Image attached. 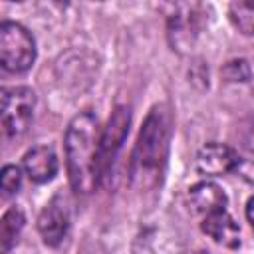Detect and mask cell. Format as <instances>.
<instances>
[{"instance_id": "cell-1", "label": "cell", "mask_w": 254, "mask_h": 254, "mask_svg": "<svg viewBox=\"0 0 254 254\" xmlns=\"http://www.w3.org/2000/svg\"><path fill=\"white\" fill-rule=\"evenodd\" d=\"M99 125L91 111L77 113L65 131V165L69 185L79 194H89L99 183L97 155H99Z\"/></svg>"}, {"instance_id": "cell-2", "label": "cell", "mask_w": 254, "mask_h": 254, "mask_svg": "<svg viewBox=\"0 0 254 254\" xmlns=\"http://www.w3.org/2000/svg\"><path fill=\"white\" fill-rule=\"evenodd\" d=\"M169 127L171 119L167 107L155 105L139 131V139L133 151V179L143 181L153 177L157 183V175L163 171L169 151Z\"/></svg>"}, {"instance_id": "cell-3", "label": "cell", "mask_w": 254, "mask_h": 254, "mask_svg": "<svg viewBox=\"0 0 254 254\" xmlns=\"http://www.w3.org/2000/svg\"><path fill=\"white\" fill-rule=\"evenodd\" d=\"M36 60V42L32 34L18 22H2L0 26V64L6 71L20 73L32 67Z\"/></svg>"}, {"instance_id": "cell-4", "label": "cell", "mask_w": 254, "mask_h": 254, "mask_svg": "<svg viewBox=\"0 0 254 254\" xmlns=\"http://www.w3.org/2000/svg\"><path fill=\"white\" fill-rule=\"evenodd\" d=\"M36 95L30 87H4L2 89V131L6 137H20L32 121Z\"/></svg>"}, {"instance_id": "cell-5", "label": "cell", "mask_w": 254, "mask_h": 254, "mask_svg": "<svg viewBox=\"0 0 254 254\" xmlns=\"http://www.w3.org/2000/svg\"><path fill=\"white\" fill-rule=\"evenodd\" d=\"M129 123H131V111L125 105H117L105 125V129L101 131L99 137V155H97V173L99 179L107 177L117 151L121 149L127 133H129Z\"/></svg>"}, {"instance_id": "cell-6", "label": "cell", "mask_w": 254, "mask_h": 254, "mask_svg": "<svg viewBox=\"0 0 254 254\" xmlns=\"http://www.w3.org/2000/svg\"><path fill=\"white\" fill-rule=\"evenodd\" d=\"M69 228V206L64 194L52 196V200L42 208L38 216V230L46 244L58 246Z\"/></svg>"}, {"instance_id": "cell-7", "label": "cell", "mask_w": 254, "mask_h": 254, "mask_svg": "<svg viewBox=\"0 0 254 254\" xmlns=\"http://www.w3.org/2000/svg\"><path fill=\"white\" fill-rule=\"evenodd\" d=\"M238 161H240L238 153L222 143H206L196 153V169L202 175H210V177H218L234 171Z\"/></svg>"}, {"instance_id": "cell-8", "label": "cell", "mask_w": 254, "mask_h": 254, "mask_svg": "<svg viewBox=\"0 0 254 254\" xmlns=\"http://www.w3.org/2000/svg\"><path fill=\"white\" fill-rule=\"evenodd\" d=\"M22 167H24L26 175L30 177V181H34V183H48L58 173V157H56L52 147L40 145V147L30 149L24 155Z\"/></svg>"}, {"instance_id": "cell-9", "label": "cell", "mask_w": 254, "mask_h": 254, "mask_svg": "<svg viewBox=\"0 0 254 254\" xmlns=\"http://www.w3.org/2000/svg\"><path fill=\"white\" fill-rule=\"evenodd\" d=\"M202 230L218 244L228 246V248H236L240 244V228L236 224V220L226 212V210H218L212 214H206L202 220Z\"/></svg>"}, {"instance_id": "cell-10", "label": "cell", "mask_w": 254, "mask_h": 254, "mask_svg": "<svg viewBox=\"0 0 254 254\" xmlns=\"http://www.w3.org/2000/svg\"><path fill=\"white\" fill-rule=\"evenodd\" d=\"M189 200L190 206L194 208V212L198 214H212L218 210H226V194L224 190L208 181L196 183L194 187H190L189 190Z\"/></svg>"}, {"instance_id": "cell-11", "label": "cell", "mask_w": 254, "mask_h": 254, "mask_svg": "<svg viewBox=\"0 0 254 254\" xmlns=\"http://www.w3.org/2000/svg\"><path fill=\"white\" fill-rule=\"evenodd\" d=\"M24 212L16 206H12L10 210L4 212L2 216V222H0V248H2V254H6L16 242H18V236L24 228Z\"/></svg>"}, {"instance_id": "cell-12", "label": "cell", "mask_w": 254, "mask_h": 254, "mask_svg": "<svg viewBox=\"0 0 254 254\" xmlns=\"http://www.w3.org/2000/svg\"><path fill=\"white\" fill-rule=\"evenodd\" d=\"M228 18L240 34L254 36V0H234V2H230Z\"/></svg>"}, {"instance_id": "cell-13", "label": "cell", "mask_w": 254, "mask_h": 254, "mask_svg": "<svg viewBox=\"0 0 254 254\" xmlns=\"http://www.w3.org/2000/svg\"><path fill=\"white\" fill-rule=\"evenodd\" d=\"M226 81H248L250 79V65L246 60H230L220 69Z\"/></svg>"}, {"instance_id": "cell-14", "label": "cell", "mask_w": 254, "mask_h": 254, "mask_svg": "<svg viewBox=\"0 0 254 254\" xmlns=\"http://www.w3.org/2000/svg\"><path fill=\"white\" fill-rule=\"evenodd\" d=\"M20 181H22V173L16 165H6L2 169V190L4 194H14L18 189H20Z\"/></svg>"}, {"instance_id": "cell-15", "label": "cell", "mask_w": 254, "mask_h": 254, "mask_svg": "<svg viewBox=\"0 0 254 254\" xmlns=\"http://www.w3.org/2000/svg\"><path fill=\"white\" fill-rule=\"evenodd\" d=\"M244 145H246V149H248V151H252V153H254V117L250 119V123H248V127H246Z\"/></svg>"}, {"instance_id": "cell-16", "label": "cell", "mask_w": 254, "mask_h": 254, "mask_svg": "<svg viewBox=\"0 0 254 254\" xmlns=\"http://www.w3.org/2000/svg\"><path fill=\"white\" fill-rule=\"evenodd\" d=\"M246 218H248V222H250V226L254 228V196L246 202Z\"/></svg>"}, {"instance_id": "cell-17", "label": "cell", "mask_w": 254, "mask_h": 254, "mask_svg": "<svg viewBox=\"0 0 254 254\" xmlns=\"http://www.w3.org/2000/svg\"><path fill=\"white\" fill-rule=\"evenodd\" d=\"M6 254H8V252H6Z\"/></svg>"}]
</instances>
